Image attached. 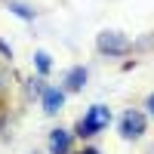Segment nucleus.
<instances>
[{"label":"nucleus","instance_id":"nucleus-5","mask_svg":"<svg viewBox=\"0 0 154 154\" xmlns=\"http://www.w3.org/2000/svg\"><path fill=\"white\" fill-rule=\"evenodd\" d=\"M71 136L68 130H53L49 133V154H71Z\"/></svg>","mask_w":154,"mask_h":154},{"label":"nucleus","instance_id":"nucleus-2","mask_svg":"<svg viewBox=\"0 0 154 154\" xmlns=\"http://www.w3.org/2000/svg\"><path fill=\"white\" fill-rule=\"evenodd\" d=\"M96 49L102 56H126L133 49V43H130V37L120 34V31H102L96 37Z\"/></svg>","mask_w":154,"mask_h":154},{"label":"nucleus","instance_id":"nucleus-9","mask_svg":"<svg viewBox=\"0 0 154 154\" xmlns=\"http://www.w3.org/2000/svg\"><path fill=\"white\" fill-rule=\"evenodd\" d=\"M0 56H3V59H12V46H9L6 40H0Z\"/></svg>","mask_w":154,"mask_h":154},{"label":"nucleus","instance_id":"nucleus-8","mask_svg":"<svg viewBox=\"0 0 154 154\" xmlns=\"http://www.w3.org/2000/svg\"><path fill=\"white\" fill-rule=\"evenodd\" d=\"M34 65L40 74H49V68H53V59H49V53H43V49H37L34 53Z\"/></svg>","mask_w":154,"mask_h":154},{"label":"nucleus","instance_id":"nucleus-1","mask_svg":"<svg viewBox=\"0 0 154 154\" xmlns=\"http://www.w3.org/2000/svg\"><path fill=\"white\" fill-rule=\"evenodd\" d=\"M111 123V108L105 105H93L80 120H77L74 126V136H80V139H89V136H96L99 130H105V126Z\"/></svg>","mask_w":154,"mask_h":154},{"label":"nucleus","instance_id":"nucleus-7","mask_svg":"<svg viewBox=\"0 0 154 154\" xmlns=\"http://www.w3.org/2000/svg\"><path fill=\"white\" fill-rule=\"evenodd\" d=\"M6 9L12 12V16L25 19V22H34V19H37V9L28 6V3H22V0H6Z\"/></svg>","mask_w":154,"mask_h":154},{"label":"nucleus","instance_id":"nucleus-6","mask_svg":"<svg viewBox=\"0 0 154 154\" xmlns=\"http://www.w3.org/2000/svg\"><path fill=\"white\" fill-rule=\"evenodd\" d=\"M86 68L83 65H77V68H71L68 74H65V89H71V93H77V89H83L86 86Z\"/></svg>","mask_w":154,"mask_h":154},{"label":"nucleus","instance_id":"nucleus-10","mask_svg":"<svg viewBox=\"0 0 154 154\" xmlns=\"http://www.w3.org/2000/svg\"><path fill=\"white\" fill-rule=\"evenodd\" d=\"M145 108H148V111H151V114H154V93H151V96H148V102H145Z\"/></svg>","mask_w":154,"mask_h":154},{"label":"nucleus","instance_id":"nucleus-11","mask_svg":"<svg viewBox=\"0 0 154 154\" xmlns=\"http://www.w3.org/2000/svg\"><path fill=\"white\" fill-rule=\"evenodd\" d=\"M80 154H99V148H83Z\"/></svg>","mask_w":154,"mask_h":154},{"label":"nucleus","instance_id":"nucleus-3","mask_svg":"<svg viewBox=\"0 0 154 154\" xmlns=\"http://www.w3.org/2000/svg\"><path fill=\"white\" fill-rule=\"evenodd\" d=\"M145 126H148V120H145L142 111H126L120 117V136L123 139H142L145 136Z\"/></svg>","mask_w":154,"mask_h":154},{"label":"nucleus","instance_id":"nucleus-4","mask_svg":"<svg viewBox=\"0 0 154 154\" xmlns=\"http://www.w3.org/2000/svg\"><path fill=\"white\" fill-rule=\"evenodd\" d=\"M40 102H43V111H46V114H59L62 108H65V89L46 86L43 96H40Z\"/></svg>","mask_w":154,"mask_h":154}]
</instances>
